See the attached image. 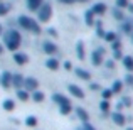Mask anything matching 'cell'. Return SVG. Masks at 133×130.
Returning <instances> with one entry per match:
<instances>
[{"label":"cell","instance_id":"obj_1","mask_svg":"<svg viewBox=\"0 0 133 130\" xmlns=\"http://www.w3.org/2000/svg\"><path fill=\"white\" fill-rule=\"evenodd\" d=\"M49 14H51V9H49V7H44V9L41 10V19H42V20L49 19Z\"/></svg>","mask_w":133,"mask_h":130},{"label":"cell","instance_id":"obj_2","mask_svg":"<svg viewBox=\"0 0 133 130\" xmlns=\"http://www.w3.org/2000/svg\"><path fill=\"white\" fill-rule=\"evenodd\" d=\"M5 10H7L5 7H0V14H3V12H5Z\"/></svg>","mask_w":133,"mask_h":130}]
</instances>
